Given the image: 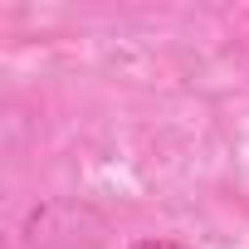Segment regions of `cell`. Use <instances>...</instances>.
I'll use <instances>...</instances> for the list:
<instances>
[{
  "instance_id": "obj_2",
  "label": "cell",
  "mask_w": 249,
  "mask_h": 249,
  "mask_svg": "<svg viewBox=\"0 0 249 249\" xmlns=\"http://www.w3.org/2000/svg\"><path fill=\"white\" fill-rule=\"evenodd\" d=\"M127 249H186L181 239H166V234H152V239H137V244H127Z\"/></svg>"
},
{
  "instance_id": "obj_1",
  "label": "cell",
  "mask_w": 249,
  "mask_h": 249,
  "mask_svg": "<svg viewBox=\"0 0 249 249\" xmlns=\"http://www.w3.org/2000/svg\"><path fill=\"white\" fill-rule=\"evenodd\" d=\"M112 220L83 196H44L20 215V249H98Z\"/></svg>"
}]
</instances>
